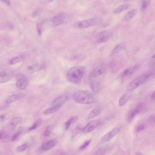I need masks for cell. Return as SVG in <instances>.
Instances as JSON below:
<instances>
[{
  "instance_id": "obj_32",
  "label": "cell",
  "mask_w": 155,
  "mask_h": 155,
  "mask_svg": "<svg viewBox=\"0 0 155 155\" xmlns=\"http://www.w3.org/2000/svg\"><path fill=\"white\" fill-rule=\"evenodd\" d=\"M41 124V121L40 120H38L36 122H35L29 128L27 129V131H31V130H35L37 127H38V125H39Z\"/></svg>"
},
{
  "instance_id": "obj_34",
  "label": "cell",
  "mask_w": 155,
  "mask_h": 155,
  "mask_svg": "<svg viewBox=\"0 0 155 155\" xmlns=\"http://www.w3.org/2000/svg\"><path fill=\"white\" fill-rule=\"evenodd\" d=\"M149 1L148 0H143L142 2V10L143 11L145 10L148 5Z\"/></svg>"
},
{
  "instance_id": "obj_11",
  "label": "cell",
  "mask_w": 155,
  "mask_h": 155,
  "mask_svg": "<svg viewBox=\"0 0 155 155\" xmlns=\"http://www.w3.org/2000/svg\"><path fill=\"white\" fill-rule=\"evenodd\" d=\"M106 67L104 65H100L94 68L90 74V78H96L102 75L105 71Z\"/></svg>"
},
{
  "instance_id": "obj_9",
  "label": "cell",
  "mask_w": 155,
  "mask_h": 155,
  "mask_svg": "<svg viewBox=\"0 0 155 155\" xmlns=\"http://www.w3.org/2000/svg\"><path fill=\"white\" fill-rule=\"evenodd\" d=\"M70 99V96L68 94H64L56 97L51 102V106H57L61 107L62 105L65 104Z\"/></svg>"
},
{
  "instance_id": "obj_35",
  "label": "cell",
  "mask_w": 155,
  "mask_h": 155,
  "mask_svg": "<svg viewBox=\"0 0 155 155\" xmlns=\"http://www.w3.org/2000/svg\"><path fill=\"white\" fill-rule=\"evenodd\" d=\"M148 123L150 125L153 126L154 125V123H155V117H154V115H152L150 117H149V118L148 119Z\"/></svg>"
},
{
  "instance_id": "obj_36",
  "label": "cell",
  "mask_w": 155,
  "mask_h": 155,
  "mask_svg": "<svg viewBox=\"0 0 155 155\" xmlns=\"http://www.w3.org/2000/svg\"><path fill=\"white\" fill-rule=\"evenodd\" d=\"M21 131H18L17 133H15V134H13V136H12V140L13 141H14V140H16V139H18V137L19 136V135L21 134Z\"/></svg>"
},
{
  "instance_id": "obj_30",
  "label": "cell",
  "mask_w": 155,
  "mask_h": 155,
  "mask_svg": "<svg viewBox=\"0 0 155 155\" xmlns=\"http://www.w3.org/2000/svg\"><path fill=\"white\" fill-rule=\"evenodd\" d=\"M53 127L52 125H48L47 126L44 131V136H45V137H48L50 136V134H51L52 130H53Z\"/></svg>"
},
{
  "instance_id": "obj_22",
  "label": "cell",
  "mask_w": 155,
  "mask_h": 155,
  "mask_svg": "<svg viewBox=\"0 0 155 155\" xmlns=\"http://www.w3.org/2000/svg\"><path fill=\"white\" fill-rule=\"evenodd\" d=\"M11 79L10 75L5 71H0V83H5Z\"/></svg>"
},
{
  "instance_id": "obj_33",
  "label": "cell",
  "mask_w": 155,
  "mask_h": 155,
  "mask_svg": "<svg viewBox=\"0 0 155 155\" xmlns=\"http://www.w3.org/2000/svg\"><path fill=\"white\" fill-rule=\"evenodd\" d=\"M91 142V140L89 139V140H85L79 147V150H83L84 149H85V148H87L88 145L90 144V143Z\"/></svg>"
},
{
  "instance_id": "obj_6",
  "label": "cell",
  "mask_w": 155,
  "mask_h": 155,
  "mask_svg": "<svg viewBox=\"0 0 155 155\" xmlns=\"http://www.w3.org/2000/svg\"><path fill=\"white\" fill-rule=\"evenodd\" d=\"M101 124V121L100 120H93L90 122H89L83 128H82L81 131L85 133H90L96 128H97L98 127H99Z\"/></svg>"
},
{
  "instance_id": "obj_39",
  "label": "cell",
  "mask_w": 155,
  "mask_h": 155,
  "mask_svg": "<svg viewBox=\"0 0 155 155\" xmlns=\"http://www.w3.org/2000/svg\"><path fill=\"white\" fill-rule=\"evenodd\" d=\"M154 61H155V55L153 54L150 58V65L154 67Z\"/></svg>"
},
{
  "instance_id": "obj_5",
  "label": "cell",
  "mask_w": 155,
  "mask_h": 155,
  "mask_svg": "<svg viewBox=\"0 0 155 155\" xmlns=\"http://www.w3.org/2000/svg\"><path fill=\"white\" fill-rule=\"evenodd\" d=\"M113 36V33L110 30H104L99 33L96 39V42L98 44L105 43L108 41Z\"/></svg>"
},
{
  "instance_id": "obj_25",
  "label": "cell",
  "mask_w": 155,
  "mask_h": 155,
  "mask_svg": "<svg viewBox=\"0 0 155 155\" xmlns=\"http://www.w3.org/2000/svg\"><path fill=\"white\" fill-rule=\"evenodd\" d=\"M21 120V118L19 117H16L13 118L9 123V127H10L11 129H14L16 127V126L19 123H20Z\"/></svg>"
},
{
  "instance_id": "obj_17",
  "label": "cell",
  "mask_w": 155,
  "mask_h": 155,
  "mask_svg": "<svg viewBox=\"0 0 155 155\" xmlns=\"http://www.w3.org/2000/svg\"><path fill=\"white\" fill-rule=\"evenodd\" d=\"M101 110H101V108L100 106L95 107L94 108H93L91 110V111L88 114V115L87 116V119H91L97 116L101 113Z\"/></svg>"
},
{
  "instance_id": "obj_28",
  "label": "cell",
  "mask_w": 155,
  "mask_h": 155,
  "mask_svg": "<svg viewBox=\"0 0 155 155\" xmlns=\"http://www.w3.org/2000/svg\"><path fill=\"white\" fill-rule=\"evenodd\" d=\"M23 60H24V56L22 55H19V56H15V57L12 58L10 60L9 63L11 65H14V64H16L17 63H19V62L22 61Z\"/></svg>"
},
{
  "instance_id": "obj_15",
  "label": "cell",
  "mask_w": 155,
  "mask_h": 155,
  "mask_svg": "<svg viewBox=\"0 0 155 155\" xmlns=\"http://www.w3.org/2000/svg\"><path fill=\"white\" fill-rule=\"evenodd\" d=\"M90 86L94 93H98L101 90L100 82L96 80V78H90Z\"/></svg>"
},
{
  "instance_id": "obj_19",
  "label": "cell",
  "mask_w": 155,
  "mask_h": 155,
  "mask_svg": "<svg viewBox=\"0 0 155 155\" xmlns=\"http://www.w3.org/2000/svg\"><path fill=\"white\" fill-rule=\"evenodd\" d=\"M131 96V94L130 91H127V93H124L121 97L119 98V105L120 107L124 106L126 103L128 102V101L130 99Z\"/></svg>"
},
{
  "instance_id": "obj_12",
  "label": "cell",
  "mask_w": 155,
  "mask_h": 155,
  "mask_svg": "<svg viewBox=\"0 0 155 155\" xmlns=\"http://www.w3.org/2000/svg\"><path fill=\"white\" fill-rule=\"evenodd\" d=\"M139 66L137 65H134V67H130L124 70L120 74L121 79H125L131 77L139 69Z\"/></svg>"
},
{
  "instance_id": "obj_20",
  "label": "cell",
  "mask_w": 155,
  "mask_h": 155,
  "mask_svg": "<svg viewBox=\"0 0 155 155\" xmlns=\"http://www.w3.org/2000/svg\"><path fill=\"white\" fill-rule=\"evenodd\" d=\"M41 68H42V65L40 64L36 63L28 66L27 67V71L30 73H33L40 70Z\"/></svg>"
},
{
  "instance_id": "obj_41",
  "label": "cell",
  "mask_w": 155,
  "mask_h": 155,
  "mask_svg": "<svg viewBox=\"0 0 155 155\" xmlns=\"http://www.w3.org/2000/svg\"><path fill=\"white\" fill-rule=\"evenodd\" d=\"M53 1H54V0H47V1L48 2H51Z\"/></svg>"
},
{
  "instance_id": "obj_8",
  "label": "cell",
  "mask_w": 155,
  "mask_h": 155,
  "mask_svg": "<svg viewBox=\"0 0 155 155\" xmlns=\"http://www.w3.org/2000/svg\"><path fill=\"white\" fill-rule=\"evenodd\" d=\"M28 84V78L23 75L20 74L18 76L17 80L16 81V87L19 90H24Z\"/></svg>"
},
{
  "instance_id": "obj_38",
  "label": "cell",
  "mask_w": 155,
  "mask_h": 155,
  "mask_svg": "<svg viewBox=\"0 0 155 155\" xmlns=\"http://www.w3.org/2000/svg\"><path fill=\"white\" fill-rule=\"evenodd\" d=\"M41 11V10L40 9H36V10H35V11L33 12V14H32V16H33V18L37 16L40 13Z\"/></svg>"
},
{
  "instance_id": "obj_2",
  "label": "cell",
  "mask_w": 155,
  "mask_h": 155,
  "mask_svg": "<svg viewBox=\"0 0 155 155\" xmlns=\"http://www.w3.org/2000/svg\"><path fill=\"white\" fill-rule=\"evenodd\" d=\"M85 73V68L84 66H75L70 68L67 73V79L72 83H79Z\"/></svg>"
},
{
  "instance_id": "obj_42",
  "label": "cell",
  "mask_w": 155,
  "mask_h": 155,
  "mask_svg": "<svg viewBox=\"0 0 155 155\" xmlns=\"http://www.w3.org/2000/svg\"><path fill=\"white\" fill-rule=\"evenodd\" d=\"M59 155H67V154H65V153H62V154H59Z\"/></svg>"
},
{
  "instance_id": "obj_4",
  "label": "cell",
  "mask_w": 155,
  "mask_h": 155,
  "mask_svg": "<svg viewBox=\"0 0 155 155\" xmlns=\"http://www.w3.org/2000/svg\"><path fill=\"white\" fill-rule=\"evenodd\" d=\"M121 128H122L121 125H119L113 128L112 130H111L107 133L104 135V136L101 139V142L102 143H105L110 141L118 133V132L120 130Z\"/></svg>"
},
{
  "instance_id": "obj_24",
  "label": "cell",
  "mask_w": 155,
  "mask_h": 155,
  "mask_svg": "<svg viewBox=\"0 0 155 155\" xmlns=\"http://www.w3.org/2000/svg\"><path fill=\"white\" fill-rule=\"evenodd\" d=\"M61 107H57V106H51V107L46 109L44 111L43 114L44 115H50L51 114L55 112H56Z\"/></svg>"
},
{
  "instance_id": "obj_27",
  "label": "cell",
  "mask_w": 155,
  "mask_h": 155,
  "mask_svg": "<svg viewBox=\"0 0 155 155\" xmlns=\"http://www.w3.org/2000/svg\"><path fill=\"white\" fill-rule=\"evenodd\" d=\"M128 5L127 4H122L120 5L119 6H118L117 7H116L114 10H113V13L114 14H118L120 13L125 10H126L127 9H128Z\"/></svg>"
},
{
  "instance_id": "obj_26",
  "label": "cell",
  "mask_w": 155,
  "mask_h": 155,
  "mask_svg": "<svg viewBox=\"0 0 155 155\" xmlns=\"http://www.w3.org/2000/svg\"><path fill=\"white\" fill-rule=\"evenodd\" d=\"M78 117L77 116H74L73 117L70 118L69 119H68L65 123H64V127H65V130H67L69 128V127H70V125L74 123L77 120H78Z\"/></svg>"
},
{
  "instance_id": "obj_16",
  "label": "cell",
  "mask_w": 155,
  "mask_h": 155,
  "mask_svg": "<svg viewBox=\"0 0 155 155\" xmlns=\"http://www.w3.org/2000/svg\"><path fill=\"white\" fill-rule=\"evenodd\" d=\"M23 97H24V94H12L7 97V99H5V103L6 104H10L12 103H13V102L17 101H19Z\"/></svg>"
},
{
  "instance_id": "obj_1",
  "label": "cell",
  "mask_w": 155,
  "mask_h": 155,
  "mask_svg": "<svg viewBox=\"0 0 155 155\" xmlns=\"http://www.w3.org/2000/svg\"><path fill=\"white\" fill-rule=\"evenodd\" d=\"M73 99L78 103L82 104H91L96 102V95L87 90H78L73 94Z\"/></svg>"
},
{
  "instance_id": "obj_37",
  "label": "cell",
  "mask_w": 155,
  "mask_h": 155,
  "mask_svg": "<svg viewBox=\"0 0 155 155\" xmlns=\"http://www.w3.org/2000/svg\"><path fill=\"white\" fill-rule=\"evenodd\" d=\"M145 128V125L143 124H140L139 125H138L137 127H136V131L137 132H139V131H140L142 130H143Z\"/></svg>"
},
{
  "instance_id": "obj_40",
  "label": "cell",
  "mask_w": 155,
  "mask_h": 155,
  "mask_svg": "<svg viewBox=\"0 0 155 155\" xmlns=\"http://www.w3.org/2000/svg\"><path fill=\"white\" fill-rule=\"evenodd\" d=\"M154 94H155V93H154V92L153 91V93H152V94H151V98H152L153 99H154V95H155Z\"/></svg>"
},
{
  "instance_id": "obj_23",
  "label": "cell",
  "mask_w": 155,
  "mask_h": 155,
  "mask_svg": "<svg viewBox=\"0 0 155 155\" xmlns=\"http://www.w3.org/2000/svg\"><path fill=\"white\" fill-rule=\"evenodd\" d=\"M136 13H137V10L136 9H133V10L129 11L124 16V21H130L134 17V16L136 15Z\"/></svg>"
},
{
  "instance_id": "obj_31",
  "label": "cell",
  "mask_w": 155,
  "mask_h": 155,
  "mask_svg": "<svg viewBox=\"0 0 155 155\" xmlns=\"http://www.w3.org/2000/svg\"><path fill=\"white\" fill-rule=\"evenodd\" d=\"M81 126H78V127H76L72 131V133H71V137H74L75 136H77L78 134L79 133L80 131H81Z\"/></svg>"
},
{
  "instance_id": "obj_10",
  "label": "cell",
  "mask_w": 155,
  "mask_h": 155,
  "mask_svg": "<svg viewBox=\"0 0 155 155\" xmlns=\"http://www.w3.org/2000/svg\"><path fill=\"white\" fill-rule=\"evenodd\" d=\"M65 15L64 13H60L54 16L51 19V24L52 27H57L63 24L65 21Z\"/></svg>"
},
{
  "instance_id": "obj_14",
  "label": "cell",
  "mask_w": 155,
  "mask_h": 155,
  "mask_svg": "<svg viewBox=\"0 0 155 155\" xmlns=\"http://www.w3.org/2000/svg\"><path fill=\"white\" fill-rule=\"evenodd\" d=\"M57 143V140L56 139H51L45 143H44L40 148V150L43 151H47L53 148Z\"/></svg>"
},
{
  "instance_id": "obj_43",
  "label": "cell",
  "mask_w": 155,
  "mask_h": 155,
  "mask_svg": "<svg viewBox=\"0 0 155 155\" xmlns=\"http://www.w3.org/2000/svg\"><path fill=\"white\" fill-rule=\"evenodd\" d=\"M128 1H133V0H128Z\"/></svg>"
},
{
  "instance_id": "obj_7",
  "label": "cell",
  "mask_w": 155,
  "mask_h": 155,
  "mask_svg": "<svg viewBox=\"0 0 155 155\" xmlns=\"http://www.w3.org/2000/svg\"><path fill=\"white\" fill-rule=\"evenodd\" d=\"M97 22V20L95 18H89V19H86L81 21H79L77 23V25L79 28H88L93 27L95 25Z\"/></svg>"
},
{
  "instance_id": "obj_29",
  "label": "cell",
  "mask_w": 155,
  "mask_h": 155,
  "mask_svg": "<svg viewBox=\"0 0 155 155\" xmlns=\"http://www.w3.org/2000/svg\"><path fill=\"white\" fill-rule=\"evenodd\" d=\"M28 144L27 143H24L19 145L16 150L17 152H23L28 148Z\"/></svg>"
},
{
  "instance_id": "obj_18",
  "label": "cell",
  "mask_w": 155,
  "mask_h": 155,
  "mask_svg": "<svg viewBox=\"0 0 155 155\" xmlns=\"http://www.w3.org/2000/svg\"><path fill=\"white\" fill-rule=\"evenodd\" d=\"M126 47V45H125V42H121V43H119L118 44H117L114 48L113 49L111 50V56H114L115 54H117L118 53H119L120 51L123 50L124 49H125Z\"/></svg>"
},
{
  "instance_id": "obj_3",
  "label": "cell",
  "mask_w": 155,
  "mask_h": 155,
  "mask_svg": "<svg viewBox=\"0 0 155 155\" xmlns=\"http://www.w3.org/2000/svg\"><path fill=\"white\" fill-rule=\"evenodd\" d=\"M150 76L151 75L149 73H145L136 78L129 84L127 88V91L131 92V91L138 88L143 84H144L148 80Z\"/></svg>"
},
{
  "instance_id": "obj_21",
  "label": "cell",
  "mask_w": 155,
  "mask_h": 155,
  "mask_svg": "<svg viewBox=\"0 0 155 155\" xmlns=\"http://www.w3.org/2000/svg\"><path fill=\"white\" fill-rule=\"evenodd\" d=\"M110 149L109 145H105L96 150L91 155H104Z\"/></svg>"
},
{
  "instance_id": "obj_13",
  "label": "cell",
  "mask_w": 155,
  "mask_h": 155,
  "mask_svg": "<svg viewBox=\"0 0 155 155\" xmlns=\"http://www.w3.org/2000/svg\"><path fill=\"white\" fill-rule=\"evenodd\" d=\"M142 109V105L141 104H139V105H137L136 107H134L133 109H132L129 112L128 117H127L128 122L130 123L133 120L134 117L140 112Z\"/></svg>"
}]
</instances>
